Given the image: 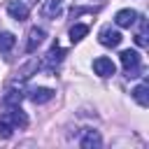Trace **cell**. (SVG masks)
I'll list each match as a JSON object with an SVG mask.
<instances>
[{
    "instance_id": "obj_1",
    "label": "cell",
    "mask_w": 149,
    "mask_h": 149,
    "mask_svg": "<svg viewBox=\"0 0 149 149\" xmlns=\"http://www.w3.org/2000/svg\"><path fill=\"white\" fill-rule=\"evenodd\" d=\"M119 58H121V65L126 68V77H128V79H130V77H140L142 65H140V54H137L135 49H123V51L119 54Z\"/></svg>"
},
{
    "instance_id": "obj_2",
    "label": "cell",
    "mask_w": 149,
    "mask_h": 149,
    "mask_svg": "<svg viewBox=\"0 0 149 149\" xmlns=\"http://www.w3.org/2000/svg\"><path fill=\"white\" fill-rule=\"evenodd\" d=\"M98 40H100V44H102V47H119V44H121V40H123V35H121L116 28L105 26V28L98 33Z\"/></svg>"
},
{
    "instance_id": "obj_3",
    "label": "cell",
    "mask_w": 149,
    "mask_h": 149,
    "mask_svg": "<svg viewBox=\"0 0 149 149\" xmlns=\"http://www.w3.org/2000/svg\"><path fill=\"white\" fill-rule=\"evenodd\" d=\"M93 70H95L98 77H112V74L116 72V65L112 63V58H107V56H98V58L93 61Z\"/></svg>"
},
{
    "instance_id": "obj_4",
    "label": "cell",
    "mask_w": 149,
    "mask_h": 149,
    "mask_svg": "<svg viewBox=\"0 0 149 149\" xmlns=\"http://www.w3.org/2000/svg\"><path fill=\"white\" fill-rule=\"evenodd\" d=\"M63 56H65V49H61L58 44H54V47L49 49V54L44 56V63H42V68H44V70H49V72H51V70H56V65L63 61Z\"/></svg>"
},
{
    "instance_id": "obj_5",
    "label": "cell",
    "mask_w": 149,
    "mask_h": 149,
    "mask_svg": "<svg viewBox=\"0 0 149 149\" xmlns=\"http://www.w3.org/2000/svg\"><path fill=\"white\" fill-rule=\"evenodd\" d=\"M7 14L14 21H26L28 19V5H26V0H12L7 5Z\"/></svg>"
},
{
    "instance_id": "obj_6",
    "label": "cell",
    "mask_w": 149,
    "mask_h": 149,
    "mask_svg": "<svg viewBox=\"0 0 149 149\" xmlns=\"http://www.w3.org/2000/svg\"><path fill=\"white\" fill-rule=\"evenodd\" d=\"M5 114L9 116V121L14 123V128H26V126H28V116H26V112H23L19 105L7 107V109H5Z\"/></svg>"
},
{
    "instance_id": "obj_7",
    "label": "cell",
    "mask_w": 149,
    "mask_h": 149,
    "mask_svg": "<svg viewBox=\"0 0 149 149\" xmlns=\"http://www.w3.org/2000/svg\"><path fill=\"white\" fill-rule=\"evenodd\" d=\"M102 144V137H100V133L98 130H84V135H81V140H79V147L81 149H98Z\"/></svg>"
},
{
    "instance_id": "obj_8",
    "label": "cell",
    "mask_w": 149,
    "mask_h": 149,
    "mask_svg": "<svg viewBox=\"0 0 149 149\" xmlns=\"http://www.w3.org/2000/svg\"><path fill=\"white\" fill-rule=\"evenodd\" d=\"M135 21H137V12L135 9H119L116 16H114V23L119 28H130Z\"/></svg>"
},
{
    "instance_id": "obj_9",
    "label": "cell",
    "mask_w": 149,
    "mask_h": 149,
    "mask_svg": "<svg viewBox=\"0 0 149 149\" xmlns=\"http://www.w3.org/2000/svg\"><path fill=\"white\" fill-rule=\"evenodd\" d=\"M44 37H47V33H44V28H30V33H28V44H26V51L28 54H33L42 42H44Z\"/></svg>"
},
{
    "instance_id": "obj_10",
    "label": "cell",
    "mask_w": 149,
    "mask_h": 149,
    "mask_svg": "<svg viewBox=\"0 0 149 149\" xmlns=\"http://www.w3.org/2000/svg\"><path fill=\"white\" fill-rule=\"evenodd\" d=\"M28 98H30L35 105H42V102H49V100L54 98V91L47 88V86H37V88H33V91L28 93Z\"/></svg>"
},
{
    "instance_id": "obj_11",
    "label": "cell",
    "mask_w": 149,
    "mask_h": 149,
    "mask_svg": "<svg viewBox=\"0 0 149 149\" xmlns=\"http://www.w3.org/2000/svg\"><path fill=\"white\" fill-rule=\"evenodd\" d=\"M61 12H63V0H47L42 7V14L47 19H58Z\"/></svg>"
},
{
    "instance_id": "obj_12",
    "label": "cell",
    "mask_w": 149,
    "mask_h": 149,
    "mask_svg": "<svg viewBox=\"0 0 149 149\" xmlns=\"http://www.w3.org/2000/svg\"><path fill=\"white\" fill-rule=\"evenodd\" d=\"M21 100H23V91H21V88H7L5 95H2V105H5V107H14V105H19Z\"/></svg>"
},
{
    "instance_id": "obj_13",
    "label": "cell",
    "mask_w": 149,
    "mask_h": 149,
    "mask_svg": "<svg viewBox=\"0 0 149 149\" xmlns=\"http://www.w3.org/2000/svg\"><path fill=\"white\" fill-rule=\"evenodd\" d=\"M133 98L140 107H149V86L147 84H140L133 88Z\"/></svg>"
},
{
    "instance_id": "obj_14",
    "label": "cell",
    "mask_w": 149,
    "mask_h": 149,
    "mask_svg": "<svg viewBox=\"0 0 149 149\" xmlns=\"http://www.w3.org/2000/svg\"><path fill=\"white\" fill-rule=\"evenodd\" d=\"M14 130H16V128H14V123H12V121H9V116L2 112V114H0V137H5V140H7V137H12V133H14Z\"/></svg>"
},
{
    "instance_id": "obj_15",
    "label": "cell",
    "mask_w": 149,
    "mask_h": 149,
    "mask_svg": "<svg viewBox=\"0 0 149 149\" xmlns=\"http://www.w3.org/2000/svg\"><path fill=\"white\" fill-rule=\"evenodd\" d=\"M37 68H40V63H37L35 58H33V61H28L26 65H21V68H19L16 77H19V79H28V77H30L33 72H37Z\"/></svg>"
},
{
    "instance_id": "obj_16",
    "label": "cell",
    "mask_w": 149,
    "mask_h": 149,
    "mask_svg": "<svg viewBox=\"0 0 149 149\" xmlns=\"http://www.w3.org/2000/svg\"><path fill=\"white\" fill-rule=\"evenodd\" d=\"M86 33H88V26H84V23H74V26L70 28V40H72V42H81V40L86 37Z\"/></svg>"
},
{
    "instance_id": "obj_17",
    "label": "cell",
    "mask_w": 149,
    "mask_h": 149,
    "mask_svg": "<svg viewBox=\"0 0 149 149\" xmlns=\"http://www.w3.org/2000/svg\"><path fill=\"white\" fill-rule=\"evenodd\" d=\"M16 44V37L12 35V33H7V30H2L0 33V51H12V47Z\"/></svg>"
}]
</instances>
